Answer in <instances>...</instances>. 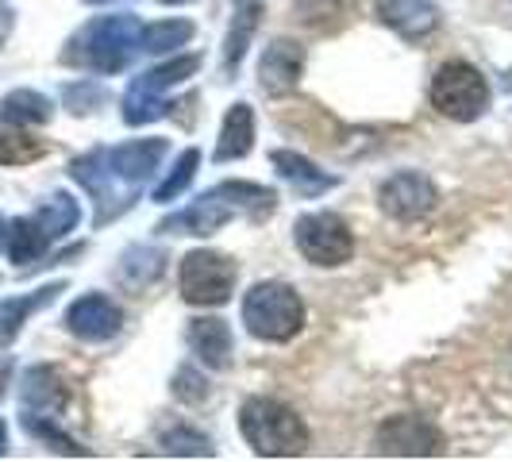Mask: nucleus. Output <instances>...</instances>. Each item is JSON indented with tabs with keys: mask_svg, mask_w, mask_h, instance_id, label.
<instances>
[{
	"mask_svg": "<svg viewBox=\"0 0 512 462\" xmlns=\"http://www.w3.org/2000/svg\"><path fill=\"white\" fill-rule=\"evenodd\" d=\"M278 193L258 185V181H220L208 193H201L189 208H181L178 216L162 220L158 231H181V235H212L231 220H251L262 224L266 216H274Z\"/></svg>",
	"mask_w": 512,
	"mask_h": 462,
	"instance_id": "obj_1",
	"label": "nucleus"
},
{
	"mask_svg": "<svg viewBox=\"0 0 512 462\" xmlns=\"http://www.w3.org/2000/svg\"><path fill=\"white\" fill-rule=\"evenodd\" d=\"M139 35H143V24L131 12L97 16L93 24H85L70 39V51L62 58L70 66L93 70V74H120L131 62V54L139 51Z\"/></svg>",
	"mask_w": 512,
	"mask_h": 462,
	"instance_id": "obj_2",
	"label": "nucleus"
},
{
	"mask_svg": "<svg viewBox=\"0 0 512 462\" xmlns=\"http://www.w3.org/2000/svg\"><path fill=\"white\" fill-rule=\"evenodd\" d=\"M239 432L262 459H297L308 451L305 420L274 397H251L239 409Z\"/></svg>",
	"mask_w": 512,
	"mask_h": 462,
	"instance_id": "obj_3",
	"label": "nucleus"
},
{
	"mask_svg": "<svg viewBox=\"0 0 512 462\" xmlns=\"http://www.w3.org/2000/svg\"><path fill=\"white\" fill-rule=\"evenodd\" d=\"M243 324L255 339L289 343L305 328V301L285 282H258L243 297Z\"/></svg>",
	"mask_w": 512,
	"mask_h": 462,
	"instance_id": "obj_4",
	"label": "nucleus"
},
{
	"mask_svg": "<svg viewBox=\"0 0 512 462\" xmlns=\"http://www.w3.org/2000/svg\"><path fill=\"white\" fill-rule=\"evenodd\" d=\"M197 70H201V58H197V54H181V58H170V62L147 70L143 77H135L131 89L124 93V124L143 128V124H151V120H162V116L170 112L166 93H170L174 85H181V81H189Z\"/></svg>",
	"mask_w": 512,
	"mask_h": 462,
	"instance_id": "obj_5",
	"label": "nucleus"
},
{
	"mask_svg": "<svg viewBox=\"0 0 512 462\" xmlns=\"http://www.w3.org/2000/svg\"><path fill=\"white\" fill-rule=\"evenodd\" d=\"M432 104L451 120H478L489 108V85L470 62H447L432 77Z\"/></svg>",
	"mask_w": 512,
	"mask_h": 462,
	"instance_id": "obj_6",
	"label": "nucleus"
},
{
	"mask_svg": "<svg viewBox=\"0 0 512 462\" xmlns=\"http://www.w3.org/2000/svg\"><path fill=\"white\" fill-rule=\"evenodd\" d=\"M235 262L228 255H216V251H189L181 258V297L189 305H228L231 289H235Z\"/></svg>",
	"mask_w": 512,
	"mask_h": 462,
	"instance_id": "obj_7",
	"label": "nucleus"
},
{
	"mask_svg": "<svg viewBox=\"0 0 512 462\" xmlns=\"http://www.w3.org/2000/svg\"><path fill=\"white\" fill-rule=\"evenodd\" d=\"M293 243L312 266H343L355 255V235L335 212H308L293 224Z\"/></svg>",
	"mask_w": 512,
	"mask_h": 462,
	"instance_id": "obj_8",
	"label": "nucleus"
},
{
	"mask_svg": "<svg viewBox=\"0 0 512 462\" xmlns=\"http://www.w3.org/2000/svg\"><path fill=\"white\" fill-rule=\"evenodd\" d=\"M374 455H389V459H432L443 455V432L432 420L416 416V412H401L389 416L378 436H374Z\"/></svg>",
	"mask_w": 512,
	"mask_h": 462,
	"instance_id": "obj_9",
	"label": "nucleus"
},
{
	"mask_svg": "<svg viewBox=\"0 0 512 462\" xmlns=\"http://www.w3.org/2000/svg\"><path fill=\"white\" fill-rule=\"evenodd\" d=\"M70 178L81 181V185L89 189V197L97 201V228L108 224V220H116L120 212H128L131 201H135V193H139V189H128L124 181L112 174L104 147L101 151H89L85 158H74V162H70Z\"/></svg>",
	"mask_w": 512,
	"mask_h": 462,
	"instance_id": "obj_10",
	"label": "nucleus"
},
{
	"mask_svg": "<svg viewBox=\"0 0 512 462\" xmlns=\"http://www.w3.org/2000/svg\"><path fill=\"white\" fill-rule=\"evenodd\" d=\"M378 201H382V212L409 224V220H420V216H428L436 208L439 193L436 185H432V178H424L420 170H401V174L382 181Z\"/></svg>",
	"mask_w": 512,
	"mask_h": 462,
	"instance_id": "obj_11",
	"label": "nucleus"
},
{
	"mask_svg": "<svg viewBox=\"0 0 512 462\" xmlns=\"http://www.w3.org/2000/svg\"><path fill=\"white\" fill-rule=\"evenodd\" d=\"M305 70V51L289 39H274L258 58V89L266 97H289Z\"/></svg>",
	"mask_w": 512,
	"mask_h": 462,
	"instance_id": "obj_12",
	"label": "nucleus"
},
{
	"mask_svg": "<svg viewBox=\"0 0 512 462\" xmlns=\"http://www.w3.org/2000/svg\"><path fill=\"white\" fill-rule=\"evenodd\" d=\"M124 324V312L120 305H112L104 293H89V297H77L70 312H66V328L85 339V343H104L120 332Z\"/></svg>",
	"mask_w": 512,
	"mask_h": 462,
	"instance_id": "obj_13",
	"label": "nucleus"
},
{
	"mask_svg": "<svg viewBox=\"0 0 512 462\" xmlns=\"http://www.w3.org/2000/svg\"><path fill=\"white\" fill-rule=\"evenodd\" d=\"M166 151H170L166 139H135V143H120V147H112V151L104 154H108L112 174L124 181L128 189H139L158 170V162L166 158Z\"/></svg>",
	"mask_w": 512,
	"mask_h": 462,
	"instance_id": "obj_14",
	"label": "nucleus"
},
{
	"mask_svg": "<svg viewBox=\"0 0 512 462\" xmlns=\"http://www.w3.org/2000/svg\"><path fill=\"white\" fill-rule=\"evenodd\" d=\"M374 12L401 39H424L439 27V8L432 0H374Z\"/></svg>",
	"mask_w": 512,
	"mask_h": 462,
	"instance_id": "obj_15",
	"label": "nucleus"
},
{
	"mask_svg": "<svg viewBox=\"0 0 512 462\" xmlns=\"http://www.w3.org/2000/svg\"><path fill=\"white\" fill-rule=\"evenodd\" d=\"M189 347H193V355L212 366V370H228L231 366V355H235V339H231V328L228 320H220V316H197V320H189Z\"/></svg>",
	"mask_w": 512,
	"mask_h": 462,
	"instance_id": "obj_16",
	"label": "nucleus"
},
{
	"mask_svg": "<svg viewBox=\"0 0 512 462\" xmlns=\"http://www.w3.org/2000/svg\"><path fill=\"white\" fill-rule=\"evenodd\" d=\"M270 162H274L278 178L289 181V185H293V193H297V197H308V201H312V197H324L328 189L339 185L335 174L320 170L316 162H308L305 154H297V151H274L270 154Z\"/></svg>",
	"mask_w": 512,
	"mask_h": 462,
	"instance_id": "obj_17",
	"label": "nucleus"
},
{
	"mask_svg": "<svg viewBox=\"0 0 512 462\" xmlns=\"http://www.w3.org/2000/svg\"><path fill=\"white\" fill-rule=\"evenodd\" d=\"M20 397H24V412L54 416V412L66 409L70 389H66L62 374L54 366H31L24 374V382H20Z\"/></svg>",
	"mask_w": 512,
	"mask_h": 462,
	"instance_id": "obj_18",
	"label": "nucleus"
},
{
	"mask_svg": "<svg viewBox=\"0 0 512 462\" xmlns=\"http://www.w3.org/2000/svg\"><path fill=\"white\" fill-rule=\"evenodd\" d=\"M255 147V112L251 104H231L216 139V162H239Z\"/></svg>",
	"mask_w": 512,
	"mask_h": 462,
	"instance_id": "obj_19",
	"label": "nucleus"
},
{
	"mask_svg": "<svg viewBox=\"0 0 512 462\" xmlns=\"http://www.w3.org/2000/svg\"><path fill=\"white\" fill-rule=\"evenodd\" d=\"M166 251H158V247H128L124 258H120V266H116V278L124 289L131 293H143V289H151L162 274H166Z\"/></svg>",
	"mask_w": 512,
	"mask_h": 462,
	"instance_id": "obj_20",
	"label": "nucleus"
},
{
	"mask_svg": "<svg viewBox=\"0 0 512 462\" xmlns=\"http://www.w3.org/2000/svg\"><path fill=\"white\" fill-rule=\"evenodd\" d=\"M62 289H66V285L54 282V285L35 289V293H27V297H8V301H0V347H8V343L20 335V328L27 324V316L51 305Z\"/></svg>",
	"mask_w": 512,
	"mask_h": 462,
	"instance_id": "obj_21",
	"label": "nucleus"
},
{
	"mask_svg": "<svg viewBox=\"0 0 512 462\" xmlns=\"http://www.w3.org/2000/svg\"><path fill=\"white\" fill-rule=\"evenodd\" d=\"M39 228H43V235L47 239H62L66 231L77 228V220H81V208H77V201L70 197V193H54V197H47L43 205H39V212L31 216Z\"/></svg>",
	"mask_w": 512,
	"mask_h": 462,
	"instance_id": "obj_22",
	"label": "nucleus"
},
{
	"mask_svg": "<svg viewBox=\"0 0 512 462\" xmlns=\"http://www.w3.org/2000/svg\"><path fill=\"white\" fill-rule=\"evenodd\" d=\"M47 247H51V239L43 235V228H39L31 216L8 224V255H12L16 266H31L35 258H43Z\"/></svg>",
	"mask_w": 512,
	"mask_h": 462,
	"instance_id": "obj_23",
	"label": "nucleus"
},
{
	"mask_svg": "<svg viewBox=\"0 0 512 462\" xmlns=\"http://www.w3.org/2000/svg\"><path fill=\"white\" fill-rule=\"evenodd\" d=\"M0 116L8 124H47L51 120V101L35 89H12L4 101H0Z\"/></svg>",
	"mask_w": 512,
	"mask_h": 462,
	"instance_id": "obj_24",
	"label": "nucleus"
},
{
	"mask_svg": "<svg viewBox=\"0 0 512 462\" xmlns=\"http://www.w3.org/2000/svg\"><path fill=\"white\" fill-rule=\"evenodd\" d=\"M258 4H243L239 12H235V20H231V31H228V43H224V74H235L239 70V62H243V54H247V43H251V35H255L258 27Z\"/></svg>",
	"mask_w": 512,
	"mask_h": 462,
	"instance_id": "obj_25",
	"label": "nucleus"
},
{
	"mask_svg": "<svg viewBox=\"0 0 512 462\" xmlns=\"http://www.w3.org/2000/svg\"><path fill=\"white\" fill-rule=\"evenodd\" d=\"M43 154H47V143H39L35 135L12 128L8 120L0 124V166H27V162H35Z\"/></svg>",
	"mask_w": 512,
	"mask_h": 462,
	"instance_id": "obj_26",
	"label": "nucleus"
},
{
	"mask_svg": "<svg viewBox=\"0 0 512 462\" xmlns=\"http://www.w3.org/2000/svg\"><path fill=\"white\" fill-rule=\"evenodd\" d=\"M158 443H162L166 455H178V459H212V439L201 436L197 428H185V424L162 428Z\"/></svg>",
	"mask_w": 512,
	"mask_h": 462,
	"instance_id": "obj_27",
	"label": "nucleus"
},
{
	"mask_svg": "<svg viewBox=\"0 0 512 462\" xmlns=\"http://www.w3.org/2000/svg\"><path fill=\"white\" fill-rule=\"evenodd\" d=\"M189 39H193V24L189 20H162V24L143 27L139 51L162 54V51H174V47H185Z\"/></svg>",
	"mask_w": 512,
	"mask_h": 462,
	"instance_id": "obj_28",
	"label": "nucleus"
},
{
	"mask_svg": "<svg viewBox=\"0 0 512 462\" xmlns=\"http://www.w3.org/2000/svg\"><path fill=\"white\" fill-rule=\"evenodd\" d=\"M197 166H201V151H197V147L181 151L178 158H174V170L158 181L154 201H158V205H170L174 197H181V193H185V185H189V181H193V174H197Z\"/></svg>",
	"mask_w": 512,
	"mask_h": 462,
	"instance_id": "obj_29",
	"label": "nucleus"
},
{
	"mask_svg": "<svg viewBox=\"0 0 512 462\" xmlns=\"http://www.w3.org/2000/svg\"><path fill=\"white\" fill-rule=\"evenodd\" d=\"M24 428L35 439H43L47 447H54L58 455H74V459L77 455H89V451H85V447H77L66 432H58V428L51 424V416H43V412H24Z\"/></svg>",
	"mask_w": 512,
	"mask_h": 462,
	"instance_id": "obj_30",
	"label": "nucleus"
},
{
	"mask_svg": "<svg viewBox=\"0 0 512 462\" xmlns=\"http://www.w3.org/2000/svg\"><path fill=\"white\" fill-rule=\"evenodd\" d=\"M174 397L178 401H185V405H201L208 397V382H205V374L201 370H193V366H181L178 374H174Z\"/></svg>",
	"mask_w": 512,
	"mask_h": 462,
	"instance_id": "obj_31",
	"label": "nucleus"
},
{
	"mask_svg": "<svg viewBox=\"0 0 512 462\" xmlns=\"http://www.w3.org/2000/svg\"><path fill=\"white\" fill-rule=\"evenodd\" d=\"M66 101H70L74 112H89L85 104L101 101V89H97V85H89V81H85V85H70V89H66Z\"/></svg>",
	"mask_w": 512,
	"mask_h": 462,
	"instance_id": "obj_32",
	"label": "nucleus"
},
{
	"mask_svg": "<svg viewBox=\"0 0 512 462\" xmlns=\"http://www.w3.org/2000/svg\"><path fill=\"white\" fill-rule=\"evenodd\" d=\"M8 31H12V8H8V4H0V43L8 39Z\"/></svg>",
	"mask_w": 512,
	"mask_h": 462,
	"instance_id": "obj_33",
	"label": "nucleus"
},
{
	"mask_svg": "<svg viewBox=\"0 0 512 462\" xmlns=\"http://www.w3.org/2000/svg\"><path fill=\"white\" fill-rule=\"evenodd\" d=\"M4 451H8V424L0 420V455H4Z\"/></svg>",
	"mask_w": 512,
	"mask_h": 462,
	"instance_id": "obj_34",
	"label": "nucleus"
},
{
	"mask_svg": "<svg viewBox=\"0 0 512 462\" xmlns=\"http://www.w3.org/2000/svg\"><path fill=\"white\" fill-rule=\"evenodd\" d=\"M8 378H12V370H8V366H0V397H4V389H8Z\"/></svg>",
	"mask_w": 512,
	"mask_h": 462,
	"instance_id": "obj_35",
	"label": "nucleus"
},
{
	"mask_svg": "<svg viewBox=\"0 0 512 462\" xmlns=\"http://www.w3.org/2000/svg\"><path fill=\"white\" fill-rule=\"evenodd\" d=\"M0 251H8V231H4V216H0Z\"/></svg>",
	"mask_w": 512,
	"mask_h": 462,
	"instance_id": "obj_36",
	"label": "nucleus"
},
{
	"mask_svg": "<svg viewBox=\"0 0 512 462\" xmlns=\"http://www.w3.org/2000/svg\"><path fill=\"white\" fill-rule=\"evenodd\" d=\"M162 4H189V0H162Z\"/></svg>",
	"mask_w": 512,
	"mask_h": 462,
	"instance_id": "obj_37",
	"label": "nucleus"
},
{
	"mask_svg": "<svg viewBox=\"0 0 512 462\" xmlns=\"http://www.w3.org/2000/svg\"><path fill=\"white\" fill-rule=\"evenodd\" d=\"M85 4H108V0H85Z\"/></svg>",
	"mask_w": 512,
	"mask_h": 462,
	"instance_id": "obj_38",
	"label": "nucleus"
}]
</instances>
